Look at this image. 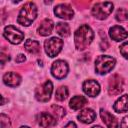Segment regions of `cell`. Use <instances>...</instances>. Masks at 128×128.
Listing matches in <instances>:
<instances>
[{
  "instance_id": "obj_1",
  "label": "cell",
  "mask_w": 128,
  "mask_h": 128,
  "mask_svg": "<svg viewBox=\"0 0 128 128\" xmlns=\"http://www.w3.org/2000/svg\"><path fill=\"white\" fill-rule=\"evenodd\" d=\"M94 38V32L90 28V26L83 24L81 25L74 34L75 47L78 50H84L89 46Z\"/></svg>"
},
{
  "instance_id": "obj_2",
  "label": "cell",
  "mask_w": 128,
  "mask_h": 128,
  "mask_svg": "<svg viewBox=\"0 0 128 128\" xmlns=\"http://www.w3.org/2000/svg\"><path fill=\"white\" fill-rule=\"evenodd\" d=\"M37 17V7L32 2H27L21 8L17 22L22 26H29Z\"/></svg>"
},
{
  "instance_id": "obj_3",
  "label": "cell",
  "mask_w": 128,
  "mask_h": 128,
  "mask_svg": "<svg viewBox=\"0 0 128 128\" xmlns=\"http://www.w3.org/2000/svg\"><path fill=\"white\" fill-rule=\"evenodd\" d=\"M115 66V59L108 55H100L95 61V70L98 74L104 75L110 72Z\"/></svg>"
},
{
  "instance_id": "obj_4",
  "label": "cell",
  "mask_w": 128,
  "mask_h": 128,
  "mask_svg": "<svg viewBox=\"0 0 128 128\" xmlns=\"http://www.w3.org/2000/svg\"><path fill=\"white\" fill-rule=\"evenodd\" d=\"M113 11V4L111 2H99L92 8V15L100 20L106 19Z\"/></svg>"
},
{
  "instance_id": "obj_5",
  "label": "cell",
  "mask_w": 128,
  "mask_h": 128,
  "mask_svg": "<svg viewBox=\"0 0 128 128\" xmlns=\"http://www.w3.org/2000/svg\"><path fill=\"white\" fill-rule=\"evenodd\" d=\"M63 46V41L60 38L57 37H52L48 40L45 41L44 43V48L45 52L49 57H55L59 54Z\"/></svg>"
},
{
  "instance_id": "obj_6",
  "label": "cell",
  "mask_w": 128,
  "mask_h": 128,
  "mask_svg": "<svg viewBox=\"0 0 128 128\" xmlns=\"http://www.w3.org/2000/svg\"><path fill=\"white\" fill-rule=\"evenodd\" d=\"M4 37L12 44H19L24 39V34L13 25H8L4 29Z\"/></svg>"
},
{
  "instance_id": "obj_7",
  "label": "cell",
  "mask_w": 128,
  "mask_h": 128,
  "mask_svg": "<svg viewBox=\"0 0 128 128\" xmlns=\"http://www.w3.org/2000/svg\"><path fill=\"white\" fill-rule=\"evenodd\" d=\"M53 91V84L50 80L45 81L40 87H38L36 89L35 92V97L38 101L41 102H46L50 99V96L52 94Z\"/></svg>"
},
{
  "instance_id": "obj_8",
  "label": "cell",
  "mask_w": 128,
  "mask_h": 128,
  "mask_svg": "<svg viewBox=\"0 0 128 128\" xmlns=\"http://www.w3.org/2000/svg\"><path fill=\"white\" fill-rule=\"evenodd\" d=\"M123 91V80L118 74H114L110 77L108 83V92L110 95H119Z\"/></svg>"
},
{
  "instance_id": "obj_9",
  "label": "cell",
  "mask_w": 128,
  "mask_h": 128,
  "mask_svg": "<svg viewBox=\"0 0 128 128\" xmlns=\"http://www.w3.org/2000/svg\"><path fill=\"white\" fill-rule=\"evenodd\" d=\"M51 73L56 79H63L68 74V65L63 60H57L52 64Z\"/></svg>"
},
{
  "instance_id": "obj_10",
  "label": "cell",
  "mask_w": 128,
  "mask_h": 128,
  "mask_svg": "<svg viewBox=\"0 0 128 128\" xmlns=\"http://www.w3.org/2000/svg\"><path fill=\"white\" fill-rule=\"evenodd\" d=\"M54 13L56 16H58L59 18L65 19V20H69L73 17L74 15V11L71 8V6L67 5V4H59L54 8Z\"/></svg>"
},
{
  "instance_id": "obj_11",
  "label": "cell",
  "mask_w": 128,
  "mask_h": 128,
  "mask_svg": "<svg viewBox=\"0 0 128 128\" xmlns=\"http://www.w3.org/2000/svg\"><path fill=\"white\" fill-rule=\"evenodd\" d=\"M83 91L86 95L90 97H95L100 92V86L97 81L93 79H89L83 83Z\"/></svg>"
},
{
  "instance_id": "obj_12",
  "label": "cell",
  "mask_w": 128,
  "mask_h": 128,
  "mask_svg": "<svg viewBox=\"0 0 128 128\" xmlns=\"http://www.w3.org/2000/svg\"><path fill=\"white\" fill-rule=\"evenodd\" d=\"M109 35L114 41H122L128 37V32L123 27L115 25L109 29Z\"/></svg>"
},
{
  "instance_id": "obj_13",
  "label": "cell",
  "mask_w": 128,
  "mask_h": 128,
  "mask_svg": "<svg viewBox=\"0 0 128 128\" xmlns=\"http://www.w3.org/2000/svg\"><path fill=\"white\" fill-rule=\"evenodd\" d=\"M39 124L43 128H49L56 125V118L47 112H42L39 115Z\"/></svg>"
},
{
  "instance_id": "obj_14",
  "label": "cell",
  "mask_w": 128,
  "mask_h": 128,
  "mask_svg": "<svg viewBox=\"0 0 128 128\" xmlns=\"http://www.w3.org/2000/svg\"><path fill=\"white\" fill-rule=\"evenodd\" d=\"M3 81L7 86L10 87H16L21 82V77L19 74L15 72H7L3 76Z\"/></svg>"
},
{
  "instance_id": "obj_15",
  "label": "cell",
  "mask_w": 128,
  "mask_h": 128,
  "mask_svg": "<svg viewBox=\"0 0 128 128\" xmlns=\"http://www.w3.org/2000/svg\"><path fill=\"white\" fill-rule=\"evenodd\" d=\"M100 116L102 118V121L105 123V125L108 128H118L117 119L111 113L105 111L104 109H101L100 110Z\"/></svg>"
},
{
  "instance_id": "obj_16",
  "label": "cell",
  "mask_w": 128,
  "mask_h": 128,
  "mask_svg": "<svg viewBox=\"0 0 128 128\" xmlns=\"http://www.w3.org/2000/svg\"><path fill=\"white\" fill-rule=\"evenodd\" d=\"M78 119L79 121L83 122V123H86V124H89V123H92L95 118H96V113L94 112L93 109L91 108H86L84 110H82L79 114H78Z\"/></svg>"
},
{
  "instance_id": "obj_17",
  "label": "cell",
  "mask_w": 128,
  "mask_h": 128,
  "mask_svg": "<svg viewBox=\"0 0 128 128\" xmlns=\"http://www.w3.org/2000/svg\"><path fill=\"white\" fill-rule=\"evenodd\" d=\"M113 109L117 113H124L128 111V95H122L120 98L116 100L113 105Z\"/></svg>"
},
{
  "instance_id": "obj_18",
  "label": "cell",
  "mask_w": 128,
  "mask_h": 128,
  "mask_svg": "<svg viewBox=\"0 0 128 128\" xmlns=\"http://www.w3.org/2000/svg\"><path fill=\"white\" fill-rule=\"evenodd\" d=\"M53 27H54V23L51 19H44L40 26L38 27V33L39 35L41 36H48L52 33V30H53Z\"/></svg>"
},
{
  "instance_id": "obj_19",
  "label": "cell",
  "mask_w": 128,
  "mask_h": 128,
  "mask_svg": "<svg viewBox=\"0 0 128 128\" xmlns=\"http://www.w3.org/2000/svg\"><path fill=\"white\" fill-rule=\"evenodd\" d=\"M88 102V100L84 97V96H81V95H77V96H74L71 100H70V107L73 109V110H78L80 108H82L84 105H86Z\"/></svg>"
},
{
  "instance_id": "obj_20",
  "label": "cell",
  "mask_w": 128,
  "mask_h": 128,
  "mask_svg": "<svg viewBox=\"0 0 128 128\" xmlns=\"http://www.w3.org/2000/svg\"><path fill=\"white\" fill-rule=\"evenodd\" d=\"M24 47H25L26 51L31 54H36L40 51V43L36 40L27 39L24 43Z\"/></svg>"
},
{
  "instance_id": "obj_21",
  "label": "cell",
  "mask_w": 128,
  "mask_h": 128,
  "mask_svg": "<svg viewBox=\"0 0 128 128\" xmlns=\"http://www.w3.org/2000/svg\"><path fill=\"white\" fill-rule=\"evenodd\" d=\"M56 32L61 37H67L70 35V27L67 23L59 22L56 25Z\"/></svg>"
},
{
  "instance_id": "obj_22",
  "label": "cell",
  "mask_w": 128,
  "mask_h": 128,
  "mask_svg": "<svg viewBox=\"0 0 128 128\" xmlns=\"http://www.w3.org/2000/svg\"><path fill=\"white\" fill-rule=\"evenodd\" d=\"M68 96V89L67 87L65 86H61L59 87L57 90H56V93H55V98L58 100V101H63L67 98Z\"/></svg>"
},
{
  "instance_id": "obj_23",
  "label": "cell",
  "mask_w": 128,
  "mask_h": 128,
  "mask_svg": "<svg viewBox=\"0 0 128 128\" xmlns=\"http://www.w3.org/2000/svg\"><path fill=\"white\" fill-rule=\"evenodd\" d=\"M115 18L117 21H126L128 20V10L125 8H119L116 12Z\"/></svg>"
},
{
  "instance_id": "obj_24",
  "label": "cell",
  "mask_w": 128,
  "mask_h": 128,
  "mask_svg": "<svg viewBox=\"0 0 128 128\" xmlns=\"http://www.w3.org/2000/svg\"><path fill=\"white\" fill-rule=\"evenodd\" d=\"M51 110L52 112L54 113V115L58 118H62L64 115H65V110L64 108L60 107V106H57V105H52L51 106Z\"/></svg>"
},
{
  "instance_id": "obj_25",
  "label": "cell",
  "mask_w": 128,
  "mask_h": 128,
  "mask_svg": "<svg viewBox=\"0 0 128 128\" xmlns=\"http://www.w3.org/2000/svg\"><path fill=\"white\" fill-rule=\"evenodd\" d=\"M0 122H1V128H9L11 126L10 124V120L8 118V116H6L5 114H1L0 116Z\"/></svg>"
},
{
  "instance_id": "obj_26",
  "label": "cell",
  "mask_w": 128,
  "mask_h": 128,
  "mask_svg": "<svg viewBox=\"0 0 128 128\" xmlns=\"http://www.w3.org/2000/svg\"><path fill=\"white\" fill-rule=\"evenodd\" d=\"M120 53L126 59H128V42H124L120 47Z\"/></svg>"
},
{
  "instance_id": "obj_27",
  "label": "cell",
  "mask_w": 128,
  "mask_h": 128,
  "mask_svg": "<svg viewBox=\"0 0 128 128\" xmlns=\"http://www.w3.org/2000/svg\"><path fill=\"white\" fill-rule=\"evenodd\" d=\"M120 128H128V116H126V117L123 118V120L121 121Z\"/></svg>"
},
{
  "instance_id": "obj_28",
  "label": "cell",
  "mask_w": 128,
  "mask_h": 128,
  "mask_svg": "<svg viewBox=\"0 0 128 128\" xmlns=\"http://www.w3.org/2000/svg\"><path fill=\"white\" fill-rule=\"evenodd\" d=\"M9 59L10 58L7 55H5L4 53H1V64H2V66H4L5 63H6V61H9Z\"/></svg>"
},
{
  "instance_id": "obj_29",
  "label": "cell",
  "mask_w": 128,
  "mask_h": 128,
  "mask_svg": "<svg viewBox=\"0 0 128 128\" xmlns=\"http://www.w3.org/2000/svg\"><path fill=\"white\" fill-rule=\"evenodd\" d=\"M15 61H16L17 63H21V62H24V61H25V56H24L23 54H19V55L16 57Z\"/></svg>"
},
{
  "instance_id": "obj_30",
  "label": "cell",
  "mask_w": 128,
  "mask_h": 128,
  "mask_svg": "<svg viewBox=\"0 0 128 128\" xmlns=\"http://www.w3.org/2000/svg\"><path fill=\"white\" fill-rule=\"evenodd\" d=\"M64 128H77V126H76V124H75L74 122L70 121V122H68V123L65 125Z\"/></svg>"
},
{
  "instance_id": "obj_31",
  "label": "cell",
  "mask_w": 128,
  "mask_h": 128,
  "mask_svg": "<svg viewBox=\"0 0 128 128\" xmlns=\"http://www.w3.org/2000/svg\"><path fill=\"white\" fill-rule=\"evenodd\" d=\"M92 128H103V127H101V126L97 125V126H94V127H92Z\"/></svg>"
},
{
  "instance_id": "obj_32",
  "label": "cell",
  "mask_w": 128,
  "mask_h": 128,
  "mask_svg": "<svg viewBox=\"0 0 128 128\" xmlns=\"http://www.w3.org/2000/svg\"><path fill=\"white\" fill-rule=\"evenodd\" d=\"M20 128H30V127H28V126H21Z\"/></svg>"
}]
</instances>
